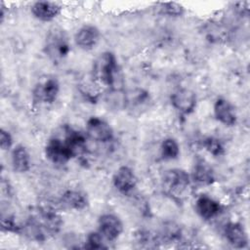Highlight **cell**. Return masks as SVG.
Returning a JSON list of instances; mask_svg holds the SVG:
<instances>
[{
  "label": "cell",
  "instance_id": "cell-1",
  "mask_svg": "<svg viewBox=\"0 0 250 250\" xmlns=\"http://www.w3.org/2000/svg\"><path fill=\"white\" fill-rule=\"evenodd\" d=\"M91 77L107 90L123 89L120 67L115 55L109 51L100 54L94 61Z\"/></svg>",
  "mask_w": 250,
  "mask_h": 250
},
{
  "label": "cell",
  "instance_id": "cell-2",
  "mask_svg": "<svg viewBox=\"0 0 250 250\" xmlns=\"http://www.w3.org/2000/svg\"><path fill=\"white\" fill-rule=\"evenodd\" d=\"M43 50L48 59L54 63L62 62L71 50L70 40L65 30L58 26L52 27L46 34Z\"/></svg>",
  "mask_w": 250,
  "mask_h": 250
},
{
  "label": "cell",
  "instance_id": "cell-3",
  "mask_svg": "<svg viewBox=\"0 0 250 250\" xmlns=\"http://www.w3.org/2000/svg\"><path fill=\"white\" fill-rule=\"evenodd\" d=\"M191 179L188 173L180 168L167 170L162 178L164 192L176 201L184 200L189 190Z\"/></svg>",
  "mask_w": 250,
  "mask_h": 250
},
{
  "label": "cell",
  "instance_id": "cell-4",
  "mask_svg": "<svg viewBox=\"0 0 250 250\" xmlns=\"http://www.w3.org/2000/svg\"><path fill=\"white\" fill-rule=\"evenodd\" d=\"M30 215L39 223L47 236L59 233L63 225V221L60 213L49 205L37 207L30 213Z\"/></svg>",
  "mask_w": 250,
  "mask_h": 250
},
{
  "label": "cell",
  "instance_id": "cell-5",
  "mask_svg": "<svg viewBox=\"0 0 250 250\" xmlns=\"http://www.w3.org/2000/svg\"><path fill=\"white\" fill-rule=\"evenodd\" d=\"M60 93V82L54 76L39 80L32 89L31 98L35 104H52Z\"/></svg>",
  "mask_w": 250,
  "mask_h": 250
},
{
  "label": "cell",
  "instance_id": "cell-6",
  "mask_svg": "<svg viewBox=\"0 0 250 250\" xmlns=\"http://www.w3.org/2000/svg\"><path fill=\"white\" fill-rule=\"evenodd\" d=\"M85 133L88 139L102 144L111 142L114 137L113 129L110 124L98 116H92L87 120Z\"/></svg>",
  "mask_w": 250,
  "mask_h": 250
},
{
  "label": "cell",
  "instance_id": "cell-7",
  "mask_svg": "<svg viewBox=\"0 0 250 250\" xmlns=\"http://www.w3.org/2000/svg\"><path fill=\"white\" fill-rule=\"evenodd\" d=\"M44 152L46 158L55 165H65L73 158L63 139L58 137H53L47 141Z\"/></svg>",
  "mask_w": 250,
  "mask_h": 250
},
{
  "label": "cell",
  "instance_id": "cell-8",
  "mask_svg": "<svg viewBox=\"0 0 250 250\" xmlns=\"http://www.w3.org/2000/svg\"><path fill=\"white\" fill-rule=\"evenodd\" d=\"M171 104L179 113L188 115L196 108V94L190 89L179 88L171 95Z\"/></svg>",
  "mask_w": 250,
  "mask_h": 250
},
{
  "label": "cell",
  "instance_id": "cell-9",
  "mask_svg": "<svg viewBox=\"0 0 250 250\" xmlns=\"http://www.w3.org/2000/svg\"><path fill=\"white\" fill-rule=\"evenodd\" d=\"M98 227L99 231L108 242L116 240L121 235L124 229L120 218L110 213H105L100 216Z\"/></svg>",
  "mask_w": 250,
  "mask_h": 250
},
{
  "label": "cell",
  "instance_id": "cell-10",
  "mask_svg": "<svg viewBox=\"0 0 250 250\" xmlns=\"http://www.w3.org/2000/svg\"><path fill=\"white\" fill-rule=\"evenodd\" d=\"M137 177L135 172L129 166H120L113 174L112 184L115 189L124 194L128 195L133 192L137 187Z\"/></svg>",
  "mask_w": 250,
  "mask_h": 250
},
{
  "label": "cell",
  "instance_id": "cell-11",
  "mask_svg": "<svg viewBox=\"0 0 250 250\" xmlns=\"http://www.w3.org/2000/svg\"><path fill=\"white\" fill-rule=\"evenodd\" d=\"M100 38L101 32L97 26L93 24H85L76 31L74 42L80 49L89 51L98 45Z\"/></svg>",
  "mask_w": 250,
  "mask_h": 250
},
{
  "label": "cell",
  "instance_id": "cell-12",
  "mask_svg": "<svg viewBox=\"0 0 250 250\" xmlns=\"http://www.w3.org/2000/svg\"><path fill=\"white\" fill-rule=\"evenodd\" d=\"M87 135L71 127H65L63 141L73 157L82 156L87 151Z\"/></svg>",
  "mask_w": 250,
  "mask_h": 250
},
{
  "label": "cell",
  "instance_id": "cell-13",
  "mask_svg": "<svg viewBox=\"0 0 250 250\" xmlns=\"http://www.w3.org/2000/svg\"><path fill=\"white\" fill-rule=\"evenodd\" d=\"M215 118L225 126H234L237 122V115L234 106L225 98H218L213 106Z\"/></svg>",
  "mask_w": 250,
  "mask_h": 250
},
{
  "label": "cell",
  "instance_id": "cell-14",
  "mask_svg": "<svg viewBox=\"0 0 250 250\" xmlns=\"http://www.w3.org/2000/svg\"><path fill=\"white\" fill-rule=\"evenodd\" d=\"M150 102V97L147 91L142 88H136L126 92L125 109H128L133 114H140L146 110Z\"/></svg>",
  "mask_w": 250,
  "mask_h": 250
},
{
  "label": "cell",
  "instance_id": "cell-15",
  "mask_svg": "<svg viewBox=\"0 0 250 250\" xmlns=\"http://www.w3.org/2000/svg\"><path fill=\"white\" fill-rule=\"evenodd\" d=\"M191 181L199 187H209L216 181L213 168L204 159H198L192 167L190 176Z\"/></svg>",
  "mask_w": 250,
  "mask_h": 250
},
{
  "label": "cell",
  "instance_id": "cell-16",
  "mask_svg": "<svg viewBox=\"0 0 250 250\" xmlns=\"http://www.w3.org/2000/svg\"><path fill=\"white\" fill-rule=\"evenodd\" d=\"M60 203L65 209L82 211L88 207L89 199L84 191L70 188L63 191V193L61 195Z\"/></svg>",
  "mask_w": 250,
  "mask_h": 250
},
{
  "label": "cell",
  "instance_id": "cell-17",
  "mask_svg": "<svg viewBox=\"0 0 250 250\" xmlns=\"http://www.w3.org/2000/svg\"><path fill=\"white\" fill-rule=\"evenodd\" d=\"M195 211L201 219L209 221L220 214L222 205L213 197L207 194H201L195 200Z\"/></svg>",
  "mask_w": 250,
  "mask_h": 250
},
{
  "label": "cell",
  "instance_id": "cell-18",
  "mask_svg": "<svg viewBox=\"0 0 250 250\" xmlns=\"http://www.w3.org/2000/svg\"><path fill=\"white\" fill-rule=\"evenodd\" d=\"M227 241L234 248H245L248 244V235L243 225L237 222H229L224 229Z\"/></svg>",
  "mask_w": 250,
  "mask_h": 250
},
{
  "label": "cell",
  "instance_id": "cell-19",
  "mask_svg": "<svg viewBox=\"0 0 250 250\" xmlns=\"http://www.w3.org/2000/svg\"><path fill=\"white\" fill-rule=\"evenodd\" d=\"M62 11V6L53 1H37L31 6L33 17L41 21H51L55 20Z\"/></svg>",
  "mask_w": 250,
  "mask_h": 250
},
{
  "label": "cell",
  "instance_id": "cell-20",
  "mask_svg": "<svg viewBox=\"0 0 250 250\" xmlns=\"http://www.w3.org/2000/svg\"><path fill=\"white\" fill-rule=\"evenodd\" d=\"M13 170L17 173H26L31 168V156L23 145H17L11 155Z\"/></svg>",
  "mask_w": 250,
  "mask_h": 250
},
{
  "label": "cell",
  "instance_id": "cell-21",
  "mask_svg": "<svg viewBox=\"0 0 250 250\" xmlns=\"http://www.w3.org/2000/svg\"><path fill=\"white\" fill-rule=\"evenodd\" d=\"M104 102L108 108L115 110L125 109L126 104V91L123 89H110L104 98Z\"/></svg>",
  "mask_w": 250,
  "mask_h": 250
},
{
  "label": "cell",
  "instance_id": "cell-22",
  "mask_svg": "<svg viewBox=\"0 0 250 250\" xmlns=\"http://www.w3.org/2000/svg\"><path fill=\"white\" fill-rule=\"evenodd\" d=\"M100 87L101 86L92 78L91 80L83 81L79 85V92L85 101L90 103H97L101 96Z\"/></svg>",
  "mask_w": 250,
  "mask_h": 250
},
{
  "label": "cell",
  "instance_id": "cell-23",
  "mask_svg": "<svg viewBox=\"0 0 250 250\" xmlns=\"http://www.w3.org/2000/svg\"><path fill=\"white\" fill-rule=\"evenodd\" d=\"M179 143L174 138H166L160 145V155L164 160H175L180 155Z\"/></svg>",
  "mask_w": 250,
  "mask_h": 250
},
{
  "label": "cell",
  "instance_id": "cell-24",
  "mask_svg": "<svg viewBox=\"0 0 250 250\" xmlns=\"http://www.w3.org/2000/svg\"><path fill=\"white\" fill-rule=\"evenodd\" d=\"M106 242H108L102 233L98 231H91L87 234L85 242H84V248L91 249V250H101V249H106L108 246L106 245Z\"/></svg>",
  "mask_w": 250,
  "mask_h": 250
},
{
  "label": "cell",
  "instance_id": "cell-25",
  "mask_svg": "<svg viewBox=\"0 0 250 250\" xmlns=\"http://www.w3.org/2000/svg\"><path fill=\"white\" fill-rule=\"evenodd\" d=\"M202 146L204 147V149L210 153L211 155H213L214 157H219L225 154L226 149H225V146L223 144V142L216 138V137H207L203 140L202 142Z\"/></svg>",
  "mask_w": 250,
  "mask_h": 250
},
{
  "label": "cell",
  "instance_id": "cell-26",
  "mask_svg": "<svg viewBox=\"0 0 250 250\" xmlns=\"http://www.w3.org/2000/svg\"><path fill=\"white\" fill-rule=\"evenodd\" d=\"M158 11L160 14L167 16V17H181L184 12L185 9L184 7L176 2H165V3H160L158 4Z\"/></svg>",
  "mask_w": 250,
  "mask_h": 250
},
{
  "label": "cell",
  "instance_id": "cell-27",
  "mask_svg": "<svg viewBox=\"0 0 250 250\" xmlns=\"http://www.w3.org/2000/svg\"><path fill=\"white\" fill-rule=\"evenodd\" d=\"M136 238H137V242L142 247H146V248L157 247V244L160 243L158 235L153 234L148 230H139V232H137Z\"/></svg>",
  "mask_w": 250,
  "mask_h": 250
},
{
  "label": "cell",
  "instance_id": "cell-28",
  "mask_svg": "<svg viewBox=\"0 0 250 250\" xmlns=\"http://www.w3.org/2000/svg\"><path fill=\"white\" fill-rule=\"evenodd\" d=\"M22 224H19L13 215H4L1 216V229L2 231L6 232H13V233H19L21 232Z\"/></svg>",
  "mask_w": 250,
  "mask_h": 250
},
{
  "label": "cell",
  "instance_id": "cell-29",
  "mask_svg": "<svg viewBox=\"0 0 250 250\" xmlns=\"http://www.w3.org/2000/svg\"><path fill=\"white\" fill-rule=\"evenodd\" d=\"M13 146V137L9 131L5 129L0 130V146L2 150H9Z\"/></svg>",
  "mask_w": 250,
  "mask_h": 250
}]
</instances>
